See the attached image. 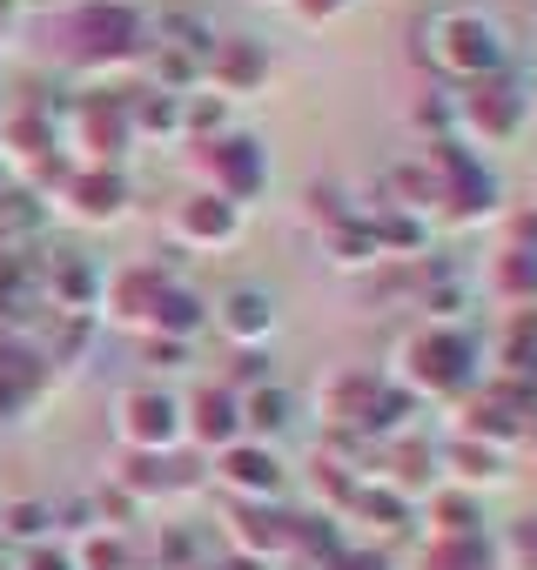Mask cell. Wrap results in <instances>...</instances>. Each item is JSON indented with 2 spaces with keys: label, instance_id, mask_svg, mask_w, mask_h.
Masks as SVG:
<instances>
[{
  "label": "cell",
  "instance_id": "11",
  "mask_svg": "<svg viewBox=\"0 0 537 570\" xmlns=\"http://www.w3.org/2000/svg\"><path fill=\"white\" fill-rule=\"evenodd\" d=\"M182 235H195V242H228V235H235V202L195 195V202L182 208Z\"/></svg>",
  "mask_w": 537,
  "mask_h": 570
},
{
  "label": "cell",
  "instance_id": "21",
  "mask_svg": "<svg viewBox=\"0 0 537 570\" xmlns=\"http://www.w3.org/2000/svg\"><path fill=\"white\" fill-rule=\"evenodd\" d=\"M517 550H524V557L537 563V517H530V523H517Z\"/></svg>",
  "mask_w": 537,
  "mask_h": 570
},
{
  "label": "cell",
  "instance_id": "13",
  "mask_svg": "<svg viewBox=\"0 0 537 570\" xmlns=\"http://www.w3.org/2000/svg\"><path fill=\"white\" fill-rule=\"evenodd\" d=\"M443 463H450L463 483H497V476H504V450L470 443V436H463V443H450V456H443Z\"/></svg>",
  "mask_w": 537,
  "mask_h": 570
},
{
  "label": "cell",
  "instance_id": "4",
  "mask_svg": "<svg viewBox=\"0 0 537 570\" xmlns=\"http://www.w3.org/2000/svg\"><path fill=\"white\" fill-rule=\"evenodd\" d=\"M202 168L222 181V202H242V195L262 188V155H255V141H242V135L208 141V148H202Z\"/></svg>",
  "mask_w": 537,
  "mask_h": 570
},
{
  "label": "cell",
  "instance_id": "1",
  "mask_svg": "<svg viewBox=\"0 0 537 570\" xmlns=\"http://www.w3.org/2000/svg\"><path fill=\"white\" fill-rule=\"evenodd\" d=\"M417 41H423L417 55L430 61V75H443V81H457V88L490 81V75H504V61H510L504 28H497L490 14H477V8H443V14H430Z\"/></svg>",
  "mask_w": 537,
  "mask_h": 570
},
{
  "label": "cell",
  "instance_id": "14",
  "mask_svg": "<svg viewBox=\"0 0 537 570\" xmlns=\"http://www.w3.org/2000/svg\"><path fill=\"white\" fill-rule=\"evenodd\" d=\"M75 195H81V215H115L121 208V181L115 175H88Z\"/></svg>",
  "mask_w": 537,
  "mask_h": 570
},
{
  "label": "cell",
  "instance_id": "8",
  "mask_svg": "<svg viewBox=\"0 0 537 570\" xmlns=\"http://www.w3.org/2000/svg\"><path fill=\"white\" fill-rule=\"evenodd\" d=\"M490 289L510 303V309H537V255H497V268H490Z\"/></svg>",
  "mask_w": 537,
  "mask_h": 570
},
{
  "label": "cell",
  "instance_id": "16",
  "mask_svg": "<svg viewBox=\"0 0 537 570\" xmlns=\"http://www.w3.org/2000/svg\"><path fill=\"white\" fill-rule=\"evenodd\" d=\"M242 423H255V430H283V423H290V396H283V390H262V396L242 410Z\"/></svg>",
  "mask_w": 537,
  "mask_h": 570
},
{
  "label": "cell",
  "instance_id": "22",
  "mask_svg": "<svg viewBox=\"0 0 537 570\" xmlns=\"http://www.w3.org/2000/svg\"><path fill=\"white\" fill-rule=\"evenodd\" d=\"M28 570H68V563H61V557H35Z\"/></svg>",
  "mask_w": 537,
  "mask_h": 570
},
{
  "label": "cell",
  "instance_id": "6",
  "mask_svg": "<svg viewBox=\"0 0 537 570\" xmlns=\"http://www.w3.org/2000/svg\"><path fill=\"white\" fill-rule=\"evenodd\" d=\"M121 430H128V443H141V450H162V443H175L182 436V410L168 403V396H128L121 403Z\"/></svg>",
  "mask_w": 537,
  "mask_h": 570
},
{
  "label": "cell",
  "instance_id": "12",
  "mask_svg": "<svg viewBox=\"0 0 537 570\" xmlns=\"http://www.w3.org/2000/svg\"><path fill=\"white\" fill-rule=\"evenodd\" d=\"M222 323H228L235 343H255V336H268L276 309H268V296H255V289H235V296L222 303Z\"/></svg>",
  "mask_w": 537,
  "mask_h": 570
},
{
  "label": "cell",
  "instance_id": "18",
  "mask_svg": "<svg viewBox=\"0 0 537 570\" xmlns=\"http://www.w3.org/2000/svg\"><path fill=\"white\" fill-rule=\"evenodd\" d=\"M510 255H537V215H510Z\"/></svg>",
  "mask_w": 537,
  "mask_h": 570
},
{
  "label": "cell",
  "instance_id": "2",
  "mask_svg": "<svg viewBox=\"0 0 537 570\" xmlns=\"http://www.w3.org/2000/svg\"><path fill=\"white\" fill-rule=\"evenodd\" d=\"M403 383H410V396H437V403L470 396L477 390V343L463 330H443V323L417 330L403 343Z\"/></svg>",
  "mask_w": 537,
  "mask_h": 570
},
{
  "label": "cell",
  "instance_id": "19",
  "mask_svg": "<svg viewBox=\"0 0 537 570\" xmlns=\"http://www.w3.org/2000/svg\"><path fill=\"white\" fill-rule=\"evenodd\" d=\"M343 8H357V0H296V14H303V21H336Z\"/></svg>",
  "mask_w": 537,
  "mask_h": 570
},
{
  "label": "cell",
  "instance_id": "7",
  "mask_svg": "<svg viewBox=\"0 0 537 570\" xmlns=\"http://www.w3.org/2000/svg\"><path fill=\"white\" fill-rule=\"evenodd\" d=\"M222 476L235 490H248V497H276L283 490V463L268 456V450H248V443H228L222 450Z\"/></svg>",
  "mask_w": 537,
  "mask_h": 570
},
{
  "label": "cell",
  "instance_id": "17",
  "mask_svg": "<svg viewBox=\"0 0 537 570\" xmlns=\"http://www.w3.org/2000/svg\"><path fill=\"white\" fill-rule=\"evenodd\" d=\"M215 68H222V81H228V88H248V81L262 75V55L235 41V48H222V61H215Z\"/></svg>",
  "mask_w": 537,
  "mask_h": 570
},
{
  "label": "cell",
  "instance_id": "15",
  "mask_svg": "<svg viewBox=\"0 0 537 570\" xmlns=\"http://www.w3.org/2000/svg\"><path fill=\"white\" fill-rule=\"evenodd\" d=\"M148 323H155V330H168V336H188L202 316H195V303H188V296H175V289H168V296L155 303V316H148Z\"/></svg>",
  "mask_w": 537,
  "mask_h": 570
},
{
  "label": "cell",
  "instance_id": "3",
  "mask_svg": "<svg viewBox=\"0 0 537 570\" xmlns=\"http://www.w3.org/2000/svg\"><path fill=\"white\" fill-rule=\"evenodd\" d=\"M524 115H530V95H524L510 75H490V81H470V88H457V121H463L470 135H484V148H504V141H517Z\"/></svg>",
  "mask_w": 537,
  "mask_h": 570
},
{
  "label": "cell",
  "instance_id": "5",
  "mask_svg": "<svg viewBox=\"0 0 537 570\" xmlns=\"http://www.w3.org/2000/svg\"><path fill=\"white\" fill-rule=\"evenodd\" d=\"M75 35H81V55L115 61V55H128V48H135L141 21H135L128 8H88V14H75Z\"/></svg>",
  "mask_w": 537,
  "mask_h": 570
},
{
  "label": "cell",
  "instance_id": "20",
  "mask_svg": "<svg viewBox=\"0 0 537 570\" xmlns=\"http://www.w3.org/2000/svg\"><path fill=\"white\" fill-rule=\"evenodd\" d=\"M41 523H48V517H41V510H28V503H21V510H14V530H21V537H35V530H41Z\"/></svg>",
  "mask_w": 537,
  "mask_h": 570
},
{
  "label": "cell",
  "instance_id": "9",
  "mask_svg": "<svg viewBox=\"0 0 537 570\" xmlns=\"http://www.w3.org/2000/svg\"><path fill=\"white\" fill-rule=\"evenodd\" d=\"M195 436H202V443H215V450H228V443L242 436V410H235V396L202 390V396H195Z\"/></svg>",
  "mask_w": 537,
  "mask_h": 570
},
{
  "label": "cell",
  "instance_id": "10",
  "mask_svg": "<svg viewBox=\"0 0 537 570\" xmlns=\"http://www.w3.org/2000/svg\"><path fill=\"white\" fill-rule=\"evenodd\" d=\"M423 570H490V543H484V530H470V537H430Z\"/></svg>",
  "mask_w": 537,
  "mask_h": 570
}]
</instances>
